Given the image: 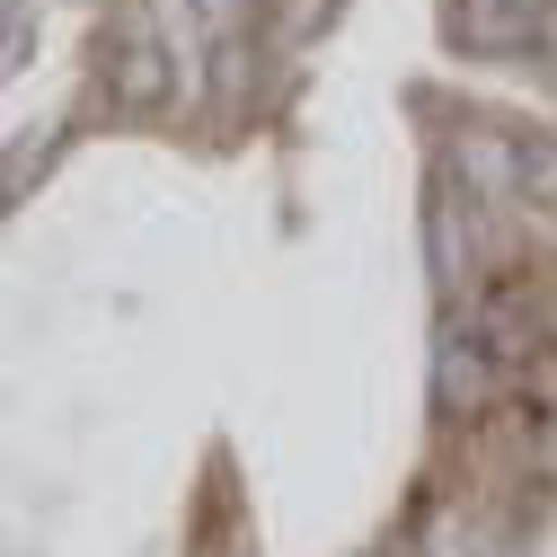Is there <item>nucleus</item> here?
Here are the masks:
<instances>
[{"label":"nucleus","mask_w":557,"mask_h":557,"mask_svg":"<svg viewBox=\"0 0 557 557\" xmlns=\"http://www.w3.org/2000/svg\"><path fill=\"white\" fill-rule=\"evenodd\" d=\"M522 203L557 213V133H522Z\"/></svg>","instance_id":"obj_9"},{"label":"nucleus","mask_w":557,"mask_h":557,"mask_svg":"<svg viewBox=\"0 0 557 557\" xmlns=\"http://www.w3.org/2000/svg\"><path fill=\"white\" fill-rule=\"evenodd\" d=\"M443 169L460 177L469 203H522V133H505V124H460L451 151H443Z\"/></svg>","instance_id":"obj_4"},{"label":"nucleus","mask_w":557,"mask_h":557,"mask_svg":"<svg viewBox=\"0 0 557 557\" xmlns=\"http://www.w3.org/2000/svg\"><path fill=\"white\" fill-rule=\"evenodd\" d=\"M407 548H416V557H505V531H486V522H469V505L434 496Z\"/></svg>","instance_id":"obj_7"},{"label":"nucleus","mask_w":557,"mask_h":557,"mask_svg":"<svg viewBox=\"0 0 557 557\" xmlns=\"http://www.w3.org/2000/svg\"><path fill=\"white\" fill-rule=\"evenodd\" d=\"M177 89H186V81H177V45H169L160 10H133L124 36L107 45V107H115L124 124H151Z\"/></svg>","instance_id":"obj_1"},{"label":"nucleus","mask_w":557,"mask_h":557,"mask_svg":"<svg viewBox=\"0 0 557 557\" xmlns=\"http://www.w3.org/2000/svg\"><path fill=\"white\" fill-rule=\"evenodd\" d=\"M443 45L469 62H513L548 45V0H443Z\"/></svg>","instance_id":"obj_3"},{"label":"nucleus","mask_w":557,"mask_h":557,"mask_svg":"<svg viewBox=\"0 0 557 557\" xmlns=\"http://www.w3.org/2000/svg\"><path fill=\"white\" fill-rule=\"evenodd\" d=\"M248 27H222V45H213V107L222 115H239V98H248Z\"/></svg>","instance_id":"obj_8"},{"label":"nucleus","mask_w":557,"mask_h":557,"mask_svg":"<svg viewBox=\"0 0 557 557\" xmlns=\"http://www.w3.org/2000/svg\"><path fill=\"white\" fill-rule=\"evenodd\" d=\"M469 213H478V203L460 195V177H451V169H434V186H425V265H434V293H443V301H460L469 265H478Z\"/></svg>","instance_id":"obj_5"},{"label":"nucleus","mask_w":557,"mask_h":557,"mask_svg":"<svg viewBox=\"0 0 557 557\" xmlns=\"http://www.w3.org/2000/svg\"><path fill=\"white\" fill-rule=\"evenodd\" d=\"M27 53H36V27H27V18H10V72H27Z\"/></svg>","instance_id":"obj_10"},{"label":"nucleus","mask_w":557,"mask_h":557,"mask_svg":"<svg viewBox=\"0 0 557 557\" xmlns=\"http://www.w3.org/2000/svg\"><path fill=\"white\" fill-rule=\"evenodd\" d=\"M496 372H505V355L486 345V327L451 310V319L434 327V416H443V425H469V416H486V398H496Z\"/></svg>","instance_id":"obj_2"},{"label":"nucleus","mask_w":557,"mask_h":557,"mask_svg":"<svg viewBox=\"0 0 557 557\" xmlns=\"http://www.w3.org/2000/svg\"><path fill=\"white\" fill-rule=\"evenodd\" d=\"M469 319L486 327V345H496L505 363L540 355V301H531L522 284H496V293H478V301H469Z\"/></svg>","instance_id":"obj_6"}]
</instances>
